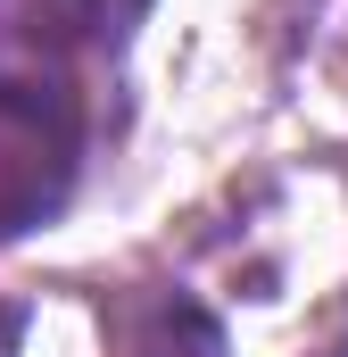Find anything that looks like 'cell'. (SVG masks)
<instances>
[{"label": "cell", "instance_id": "cell-1", "mask_svg": "<svg viewBox=\"0 0 348 357\" xmlns=\"http://www.w3.org/2000/svg\"><path fill=\"white\" fill-rule=\"evenodd\" d=\"M100 25V0H0V233L42 225L84 150L75 50Z\"/></svg>", "mask_w": 348, "mask_h": 357}, {"label": "cell", "instance_id": "cell-2", "mask_svg": "<svg viewBox=\"0 0 348 357\" xmlns=\"http://www.w3.org/2000/svg\"><path fill=\"white\" fill-rule=\"evenodd\" d=\"M125 357H224V333L207 307L191 299H150L133 324H125Z\"/></svg>", "mask_w": 348, "mask_h": 357}, {"label": "cell", "instance_id": "cell-3", "mask_svg": "<svg viewBox=\"0 0 348 357\" xmlns=\"http://www.w3.org/2000/svg\"><path fill=\"white\" fill-rule=\"evenodd\" d=\"M17 324H25V316H17V307H0V357H17Z\"/></svg>", "mask_w": 348, "mask_h": 357}]
</instances>
